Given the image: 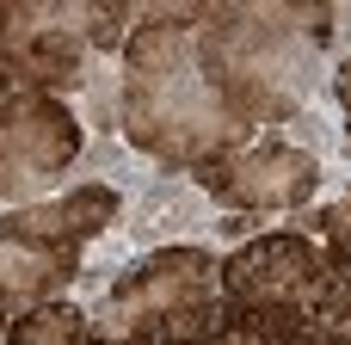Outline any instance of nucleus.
Wrapping results in <instances>:
<instances>
[{
	"instance_id": "obj_1",
	"label": "nucleus",
	"mask_w": 351,
	"mask_h": 345,
	"mask_svg": "<svg viewBox=\"0 0 351 345\" xmlns=\"http://www.w3.org/2000/svg\"><path fill=\"white\" fill-rule=\"evenodd\" d=\"M308 179H315V167L302 154H278V160H253V167H241V173H228L216 185L234 191V198H302Z\"/></svg>"
},
{
	"instance_id": "obj_2",
	"label": "nucleus",
	"mask_w": 351,
	"mask_h": 345,
	"mask_svg": "<svg viewBox=\"0 0 351 345\" xmlns=\"http://www.w3.org/2000/svg\"><path fill=\"white\" fill-rule=\"evenodd\" d=\"M74 340H80V315H68V309H43L37 321L19 327V345H74Z\"/></svg>"
},
{
	"instance_id": "obj_3",
	"label": "nucleus",
	"mask_w": 351,
	"mask_h": 345,
	"mask_svg": "<svg viewBox=\"0 0 351 345\" xmlns=\"http://www.w3.org/2000/svg\"><path fill=\"white\" fill-rule=\"evenodd\" d=\"M339 93H346V105H351V68H346V80H339Z\"/></svg>"
}]
</instances>
